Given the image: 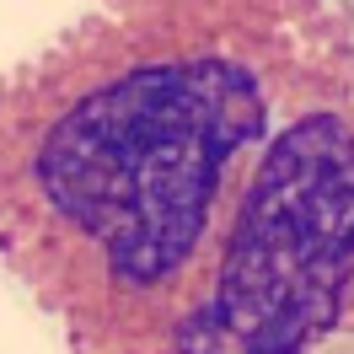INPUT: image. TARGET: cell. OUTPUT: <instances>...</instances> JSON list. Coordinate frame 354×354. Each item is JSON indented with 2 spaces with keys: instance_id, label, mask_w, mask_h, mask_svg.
<instances>
[{
  "instance_id": "1",
  "label": "cell",
  "mask_w": 354,
  "mask_h": 354,
  "mask_svg": "<svg viewBox=\"0 0 354 354\" xmlns=\"http://www.w3.org/2000/svg\"><path fill=\"white\" fill-rule=\"evenodd\" d=\"M0 274L70 354H317L354 333V0H97L0 75Z\"/></svg>"
},
{
  "instance_id": "2",
  "label": "cell",
  "mask_w": 354,
  "mask_h": 354,
  "mask_svg": "<svg viewBox=\"0 0 354 354\" xmlns=\"http://www.w3.org/2000/svg\"><path fill=\"white\" fill-rule=\"evenodd\" d=\"M317 354H354V333H349V338H333V344H322Z\"/></svg>"
}]
</instances>
